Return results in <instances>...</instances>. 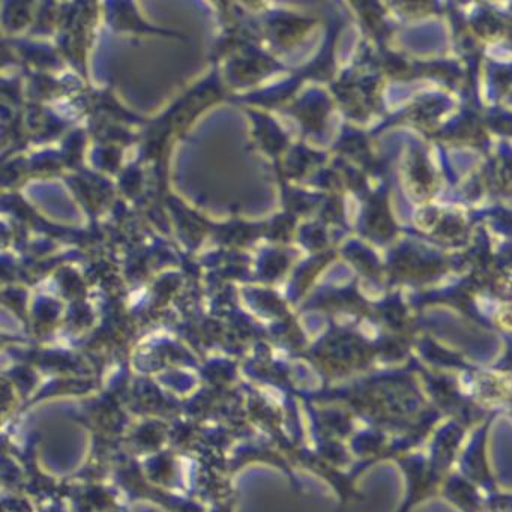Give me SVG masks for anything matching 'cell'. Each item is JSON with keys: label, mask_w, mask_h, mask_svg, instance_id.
I'll return each mask as SVG.
<instances>
[]
</instances>
